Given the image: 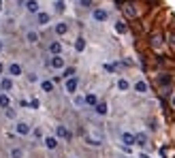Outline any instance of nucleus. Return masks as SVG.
Segmentation results:
<instances>
[{"mask_svg": "<svg viewBox=\"0 0 175 158\" xmlns=\"http://www.w3.org/2000/svg\"><path fill=\"white\" fill-rule=\"evenodd\" d=\"M49 66L51 69H56V71H60V69H64V58L58 53V56H53L51 60H49Z\"/></svg>", "mask_w": 175, "mask_h": 158, "instance_id": "nucleus-1", "label": "nucleus"}, {"mask_svg": "<svg viewBox=\"0 0 175 158\" xmlns=\"http://www.w3.org/2000/svg\"><path fill=\"white\" fill-rule=\"evenodd\" d=\"M15 132H17V135H21V137L30 135V124H28V122H17V126H15Z\"/></svg>", "mask_w": 175, "mask_h": 158, "instance_id": "nucleus-2", "label": "nucleus"}, {"mask_svg": "<svg viewBox=\"0 0 175 158\" xmlns=\"http://www.w3.org/2000/svg\"><path fill=\"white\" fill-rule=\"evenodd\" d=\"M92 17H94L96 22H107V17H109V13H107L105 9H94V13H92Z\"/></svg>", "mask_w": 175, "mask_h": 158, "instance_id": "nucleus-3", "label": "nucleus"}, {"mask_svg": "<svg viewBox=\"0 0 175 158\" xmlns=\"http://www.w3.org/2000/svg\"><path fill=\"white\" fill-rule=\"evenodd\" d=\"M77 85H79V81H77V77H68V79H66V92H68V94H75Z\"/></svg>", "mask_w": 175, "mask_h": 158, "instance_id": "nucleus-4", "label": "nucleus"}, {"mask_svg": "<svg viewBox=\"0 0 175 158\" xmlns=\"http://www.w3.org/2000/svg\"><path fill=\"white\" fill-rule=\"evenodd\" d=\"M56 137H60V139H71V132L66 130V126H56Z\"/></svg>", "mask_w": 175, "mask_h": 158, "instance_id": "nucleus-5", "label": "nucleus"}, {"mask_svg": "<svg viewBox=\"0 0 175 158\" xmlns=\"http://www.w3.org/2000/svg\"><path fill=\"white\" fill-rule=\"evenodd\" d=\"M162 34H160V32H156V34H152V47H154V49H160V47H162Z\"/></svg>", "mask_w": 175, "mask_h": 158, "instance_id": "nucleus-6", "label": "nucleus"}, {"mask_svg": "<svg viewBox=\"0 0 175 158\" xmlns=\"http://www.w3.org/2000/svg\"><path fill=\"white\" fill-rule=\"evenodd\" d=\"M9 75H11V77H19V75H21V66H19L17 62L9 64Z\"/></svg>", "mask_w": 175, "mask_h": 158, "instance_id": "nucleus-7", "label": "nucleus"}, {"mask_svg": "<svg viewBox=\"0 0 175 158\" xmlns=\"http://www.w3.org/2000/svg\"><path fill=\"white\" fill-rule=\"evenodd\" d=\"M26 11L28 13H39V2L37 0H26Z\"/></svg>", "mask_w": 175, "mask_h": 158, "instance_id": "nucleus-8", "label": "nucleus"}, {"mask_svg": "<svg viewBox=\"0 0 175 158\" xmlns=\"http://www.w3.org/2000/svg\"><path fill=\"white\" fill-rule=\"evenodd\" d=\"M37 24L39 26H47L49 24V13H37Z\"/></svg>", "mask_w": 175, "mask_h": 158, "instance_id": "nucleus-9", "label": "nucleus"}, {"mask_svg": "<svg viewBox=\"0 0 175 158\" xmlns=\"http://www.w3.org/2000/svg\"><path fill=\"white\" fill-rule=\"evenodd\" d=\"M26 41H28L30 45L39 43V32H34V30H28V32H26Z\"/></svg>", "mask_w": 175, "mask_h": 158, "instance_id": "nucleus-10", "label": "nucleus"}, {"mask_svg": "<svg viewBox=\"0 0 175 158\" xmlns=\"http://www.w3.org/2000/svg\"><path fill=\"white\" fill-rule=\"evenodd\" d=\"M0 107H2V109L11 107V98H9V94H6V92H0Z\"/></svg>", "mask_w": 175, "mask_h": 158, "instance_id": "nucleus-11", "label": "nucleus"}, {"mask_svg": "<svg viewBox=\"0 0 175 158\" xmlns=\"http://www.w3.org/2000/svg\"><path fill=\"white\" fill-rule=\"evenodd\" d=\"M11 88H13V81H11V77H4L2 81H0V90H2V92H9Z\"/></svg>", "mask_w": 175, "mask_h": 158, "instance_id": "nucleus-12", "label": "nucleus"}, {"mask_svg": "<svg viewBox=\"0 0 175 158\" xmlns=\"http://www.w3.org/2000/svg\"><path fill=\"white\" fill-rule=\"evenodd\" d=\"M122 141H124V145H126V148H130V145H134V135L124 132V135H122Z\"/></svg>", "mask_w": 175, "mask_h": 158, "instance_id": "nucleus-13", "label": "nucleus"}, {"mask_svg": "<svg viewBox=\"0 0 175 158\" xmlns=\"http://www.w3.org/2000/svg\"><path fill=\"white\" fill-rule=\"evenodd\" d=\"M49 51H51L53 56H58V53L62 51V43H60V41H53V43L49 45Z\"/></svg>", "mask_w": 175, "mask_h": 158, "instance_id": "nucleus-14", "label": "nucleus"}, {"mask_svg": "<svg viewBox=\"0 0 175 158\" xmlns=\"http://www.w3.org/2000/svg\"><path fill=\"white\" fill-rule=\"evenodd\" d=\"M134 90H137L139 94H145V92L150 90V85H147L145 81H137V83H134Z\"/></svg>", "mask_w": 175, "mask_h": 158, "instance_id": "nucleus-15", "label": "nucleus"}, {"mask_svg": "<svg viewBox=\"0 0 175 158\" xmlns=\"http://www.w3.org/2000/svg\"><path fill=\"white\" fill-rule=\"evenodd\" d=\"M45 148H47V150H56V148H58V139H56V137H47V139H45Z\"/></svg>", "mask_w": 175, "mask_h": 158, "instance_id": "nucleus-16", "label": "nucleus"}, {"mask_svg": "<svg viewBox=\"0 0 175 158\" xmlns=\"http://www.w3.org/2000/svg\"><path fill=\"white\" fill-rule=\"evenodd\" d=\"M53 30H56V34H60V37H62V34H66V32H68V26L60 22V24H56V28H53Z\"/></svg>", "mask_w": 175, "mask_h": 158, "instance_id": "nucleus-17", "label": "nucleus"}, {"mask_svg": "<svg viewBox=\"0 0 175 158\" xmlns=\"http://www.w3.org/2000/svg\"><path fill=\"white\" fill-rule=\"evenodd\" d=\"M134 145H147V137H145L143 132L134 135Z\"/></svg>", "mask_w": 175, "mask_h": 158, "instance_id": "nucleus-18", "label": "nucleus"}, {"mask_svg": "<svg viewBox=\"0 0 175 158\" xmlns=\"http://www.w3.org/2000/svg\"><path fill=\"white\" fill-rule=\"evenodd\" d=\"M124 13H126L128 17H137V9L132 6L130 2H128V4H124Z\"/></svg>", "mask_w": 175, "mask_h": 158, "instance_id": "nucleus-19", "label": "nucleus"}, {"mask_svg": "<svg viewBox=\"0 0 175 158\" xmlns=\"http://www.w3.org/2000/svg\"><path fill=\"white\" fill-rule=\"evenodd\" d=\"M94 109H96V113H98V116H105V113H107V103H96V105H94Z\"/></svg>", "mask_w": 175, "mask_h": 158, "instance_id": "nucleus-20", "label": "nucleus"}, {"mask_svg": "<svg viewBox=\"0 0 175 158\" xmlns=\"http://www.w3.org/2000/svg\"><path fill=\"white\" fill-rule=\"evenodd\" d=\"M126 30H128V28H126L124 22H118V24H115V32H118V34H126Z\"/></svg>", "mask_w": 175, "mask_h": 158, "instance_id": "nucleus-21", "label": "nucleus"}, {"mask_svg": "<svg viewBox=\"0 0 175 158\" xmlns=\"http://www.w3.org/2000/svg\"><path fill=\"white\" fill-rule=\"evenodd\" d=\"M118 88H120L122 92H126V90L130 88V83H128V79H118Z\"/></svg>", "mask_w": 175, "mask_h": 158, "instance_id": "nucleus-22", "label": "nucleus"}, {"mask_svg": "<svg viewBox=\"0 0 175 158\" xmlns=\"http://www.w3.org/2000/svg\"><path fill=\"white\" fill-rule=\"evenodd\" d=\"M41 90L43 92H51L53 90V81H41Z\"/></svg>", "mask_w": 175, "mask_h": 158, "instance_id": "nucleus-23", "label": "nucleus"}, {"mask_svg": "<svg viewBox=\"0 0 175 158\" xmlns=\"http://www.w3.org/2000/svg\"><path fill=\"white\" fill-rule=\"evenodd\" d=\"M11 158H24V150L21 148H13L11 150Z\"/></svg>", "mask_w": 175, "mask_h": 158, "instance_id": "nucleus-24", "label": "nucleus"}, {"mask_svg": "<svg viewBox=\"0 0 175 158\" xmlns=\"http://www.w3.org/2000/svg\"><path fill=\"white\" fill-rule=\"evenodd\" d=\"M96 103H98V98H96V94H88V96H86V105H92V107H94Z\"/></svg>", "mask_w": 175, "mask_h": 158, "instance_id": "nucleus-25", "label": "nucleus"}, {"mask_svg": "<svg viewBox=\"0 0 175 158\" xmlns=\"http://www.w3.org/2000/svg\"><path fill=\"white\" fill-rule=\"evenodd\" d=\"M75 49H77V51H84V49H86V41L77 39V41H75Z\"/></svg>", "mask_w": 175, "mask_h": 158, "instance_id": "nucleus-26", "label": "nucleus"}, {"mask_svg": "<svg viewBox=\"0 0 175 158\" xmlns=\"http://www.w3.org/2000/svg\"><path fill=\"white\" fill-rule=\"evenodd\" d=\"M4 116H6L9 120H15V116H17V113H15V109H11V107H6V109H4Z\"/></svg>", "mask_w": 175, "mask_h": 158, "instance_id": "nucleus-27", "label": "nucleus"}, {"mask_svg": "<svg viewBox=\"0 0 175 158\" xmlns=\"http://www.w3.org/2000/svg\"><path fill=\"white\" fill-rule=\"evenodd\" d=\"M56 11H58V13L64 11V2H62V0H56Z\"/></svg>", "mask_w": 175, "mask_h": 158, "instance_id": "nucleus-28", "label": "nucleus"}, {"mask_svg": "<svg viewBox=\"0 0 175 158\" xmlns=\"http://www.w3.org/2000/svg\"><path fill=\"white\" fill-rule=\"evenodd\" d=\"M73 75H75V69H66L62 77H64V79H68V77H73Z\"/></svg>", "mask_w": 175, "mask_h": 158, "instance_id": "nucleus-29", "label": "nucleus"}, {"mask_svg": "<svg viewBox=\"0 0 175 158\" xmlns=\"http://www.w3.org/2000/svg\"><path fill=\"white\" fill-rule=\"evenodd\" d=\"M79 4H81L84 9H90V6H92V0H79Z\"/></svg>", "mask_w": 175, "mask_h": 158, "instance_id": "nucleus-30", "label": "nucleus"}, {"mask_svg": "<svg viewBox=\"0 0 175 158\" xmlns=\"http://www.w3.org/2000/svg\"><path fill=\"white\" fill-rule=\"evenodd\" d=\"M84 103H86V98H81V96H75V105H77V107H81Z\"/></svg>", "mask_w": 175, "mask_h": 158, "instance_id": "nucleus-31", "label": "nucleus"}, {"mask_svg": "<svg viewBox=\"0 0 175 158\" xmlns=\"http://www.w3.org/2000/svg\"><path fill=\"white\" fill-rule=\"evenodd\" d=\"M105 69H107V71H109V73H113V71H115V69H118V66H115V64H105Z\"/></svg>", "mask_w": 175, "mask_h": 158, "instance_id": "nucleus-32", "label": "nucleus"}, {"mask_svg": "<svg viewBox=\"0 0 175 158\" xmlns=\"http://www.w3.org/2000/svg\"><path fill=\"white\" fill-rule=\"evenodd\" d=\"M37 79H39V77H37L34 73H30V75H28V81H37Z\"/></svg>", "mask_w": 175, "mask_h": 158, "instance_id": "nucleus-33", "label": "nucleus"}, {"mask_svg": "<svg viewBox=\"0 0 175 158\" xmlns=\"http://www.w3.org/2000/svg\"><path fill=\"white\" fill-rule=\"evenodd\" d=\"M2 49H4V41L0 39V51H2Z\"/></svg>", "mask_w": 175, "mask_h": 158, "instance_id": "nucleus-34", "label": "nucleus"}, {"mask_svg": "<svg viewBox=\"0 0 175 158\" xmlns=\"http://www.w3.org/2000/svg\"><path fill=\"white\" fill-rule=\"evenodd\" d=\"M171 43H173V45H175V34H173V37H171Z\"/></svg>", "mask_w": 175, "mask_h": 158, "instance_id": "nucleus-35", "label": "nucleus"}, {"mask_svg": "<svg viewBox=\"0 0 175 158\" xmlns=\"http://www.w3.org/2000/svg\"><path fill=\"white\" fill-rule=\"evenodd\" d=\"M2 71H4V66H2V62H0V73H2Z\"/></svg>", "mask_w": 175, "mask_h": 158, "instance_id": "nucleus-36", "label": "nucleus"}, {"mask_svg": "<svg viewBox=\"0 0 175 158\" xmlns=\"http://www.w3.org/2000/svg\"><path fill=\"white\" fill-rule=\"evenodd\" d=\"M141 158H150V156H145V154H141Z\"/></svg>", "mask_w": 175, "mask_h": 158, "instance_id": "nucleus-37", "label": "nucleus"}, {"mask_svg": "<svg viewBox=\"0 0 175 158\" xmlns=\"http://www.w3.org/2000/svg\"><path fill=\"white\" fill-rule=\"evenodd\" d=\"M173 107H175V96H173Z\"/></svg>", "mask_w": 175, "mask_h": 158, "instance_id": "nucleus-38", "label": "nucleus"}, {"mask_svg": "<svg viewBox=\"0 0 175 158\" xmlns=\"http://www.w3.org/2000/svg\"><path fill=\"white\" fill-rule=\"evenodd\" d=\"M0 9H2V0H0Z\"/></svg>", "mask_w": 175, "mask_h": 158, "instance_id": "nucleus-39", "label": "nucleus"}, {"mask_svg": "<svg viewBox=\"0 0 175 158\" xmlns=\"http://www.w3.org/2000/svg\"><path fill=\"white\" fill-rule=\"evenodd\" d=\"M0 92H2V90H0Z\"/></svg>", "mask_w": 175, "mask_h": 158, "instance_id": "nucleus-40", "label": "nucleus"}]
</instances>
